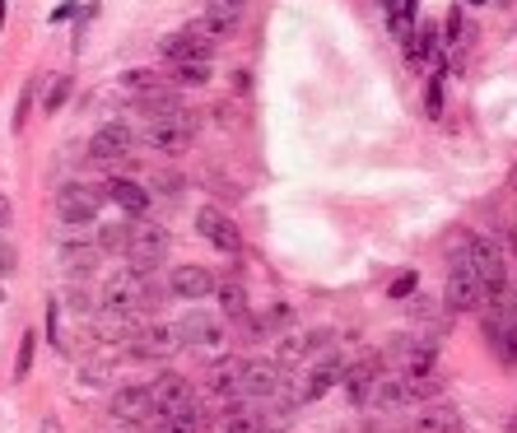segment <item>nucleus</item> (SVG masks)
Listing matches in <instances>:
<instances>
[{
    "label": "nucleus",
    "instance_id": "obj_34",
    "mask_svg": "<svg viewBox=\"0 0 517 433\" xmlns=\"http://www.w3.org/2000/svg\"><path fill=\"white\" fill-rule=\"evenodd\" d=\"M415 289H420V275H415V271H401L392 285H387V294H392V298H410Z\"/></svg>",
    "mask_w": 517,
    "mask_h": 433
},
{
    "label": "nucleus",
    "instance_id": "obj_1",
    "mask_svg": "<svg viewBox=\"0 0 517 433\" xmlns=\"http://www.w3.org/2000/svg\"><path fill=\"white\" fill-rule=\"evenodd\" d=\"M150 275L145 266H122V271L108 275V285H103V308H117L126 312V317H136V312H145L154 303V289H150Z\"/></svg>",
    "mask_w": 517,
    "mask_h": 433
},
{
    "label": "nucleus",
    "instance_id": "obj_35",
    "mask_svg": "<svg viewBox=\"0 0 517 433\" xmlns=\"http://www.w3.org/2000/svg\"><path fill=\"white\" fill-rule=\"evenodd\" d=\"M66 98H70V80L61 75V80H52V89H47V112H61Z\"/></svg>",
    "mask_w": 517,
    "mask_h": 433
},
{
    "label": "nucleus",
    "instance_id": "obj_27",
    "mask_svg": "<svg viewBox=\"0 0 517 433\" xmlns=\"http://www.w3.org/2000/svg\"><path fill=\"white\" fill-rule=\"evenodd\" d=\"M94 331H98V340H122V336H131V326H126V312H117V308H103V317H94Z\"/></svg>",
    "mask_w": 517,
    "mask_h": 433
},
{
    "label": "nucleus",
    "instance_id": "obj_14",
    "mask_svg": "<svg viewBox=\"0 0 517 433\" xmlns=\"http://www.w3.org/2000/svg\"><path fill=\"white\" fill-rule=\"evenodd\" d=\"M341 378H345V359H341V350H327L322 359H317L313 373L303 378V387H299L294 396H299V401H317V396H327Z\"/></svg>",
    "mask_w": 517,
    "mask_h": 433
},
{
    "label": "nucleus",
    "instance_id": "obj_15",
    "mask_svg": "<svg viewBox=\"0 0 517 433\" xmlns=\"http://www.w3.org/2000/svg\"><path fill=\"white\" fill-rule=\"evenodd\" d=\"M243 364H247V359H233V354H224V359H215V364H210V373H205V387H210V396H219L224 406L243 401V392H238V382H243Z\"/></svg>",
    "mask_w": 517,
    "mask_h": 433
},
{
    "label": "nucleus",
    "instance_id": "obj_44",
    "mask_svg": "<svg viewBox=\"0 0 517 433\" xmlns=\"http://www.w3.org/2000/svg\"><path fill=\"white\" fill-rule=\"evenodd\" d=\"M508 433H517V415H513V420H508Z\"/></svg>",
    "mask_w": 517,
    "mask_h": 433
},
{
    "label": "nucleus",
    "instance_id": "obj_43",
    "mask_svg": "<svg viewBox=\"0 0 517 433\" xmlns=\"http://www.w3.org/2000/svg\"><path fill=\"white\" fill-rule=\"evenodd\" d=\"M466 5H476V10H485V5H499V0H466Z\"/></svg>",
    "mask_w": 517,
    "mask_h": 433
},
{
    "label": "nucleus",
    "instance_id": "obj_13",
    "mask_svg": "<svg viewBox=\"0 0 517 433\" xmlns=\"http://www.w3.org/2000/svg\"><path fill=\"white\" fill-rule=\"evenodd\" d=\"M177 336H182V345H196V350H224V322L210 312H187L177 322Z\"/></svg>",
    "mask_w": 517,
    "mask_h": 433
},
{
    "label": "nucleus",
    "instance_id": "obj_19",
    "mask_svg": "<svg viewBox=\"0 0 517 433\" xmlns=\"http://www.w3.org/2000/svg\"><path fill=\"white\" fill-rule=\"evenodd\" d=\"M327 331H299V336H285L280 340V350H275V364L289 368V364H299V359H308V354H317L322 345H327Z\"/></svg>",
    "mask_w": 517,
    "mask_h": 433
},
{
    "label": "nucleus",
    "instance_id": "obj_17",
    "mask_svg": "<svg viewBox=\"0 0 517 433\" xmlns=\"http://www.w3.org/2000/svg\"><path fill=\"white\" fill-rule=\"evenodd\" d=\"M168 294L187 298V303L210 298V294H215V275L205 271V266H177V271H168Z\"/></svg>",
    "mask_w": 517,
    "mask_h": 433
},
{
    "label": "nucleus",
    "instance_id": "obj_7",
    "mask_svg": "<svg viewBox=\"0 0 517 433\" xmlns=\"http://www.w3.org/2000/svg\"><path fill=\"white\" fill-rule=\"evenodd\" d=\"M196 233H201L210 247H219L224 257H238V252H243V238L233 229V219H224L219 205H201V210H196Z\"/></svg>",
    "mask_w": 517,
    "mask_h": 433
},
{
    "label": "nucleus",
    "instance_id": "obj_25",
    "mask_svg": "<svg viewBox=\"0 0 517 433\" xmlns=\"http://www.w3.org/2000/svg\"><path fill=\"white\" fill-rule=\"evenodd\" d=\"M373 378H378V364L373 359H364V364H354V368H345V392H350V401L354 406H364L368 401V387H373Z\"/></svg>",
    "mask_w": 517,
    "mask_h": 433
},
{
    "label": "nucleus",
    "instance_id": "obj_40",
    "mask_svg": "<svg viewBox=\"0 0 517 433\" xmlns=\"http://www.w3.org/2000/svg\"><path fill=\"white\" fill-rule=\"evenodd\" d=\"M457 28H462V14L452 10V14H448V24H443V38L452 42V38H457Z\"/></svg>",
    "mask_w": 517,
    "mask_h": 433
},
{
    "label": "nucleus",
    "instance_id": "obj_37",
    "mask_svg": "<svg viewBox=\"0 0 517 433\" xmlns=\"http://www.w3.org/2000/svg\"><path fill=\"white\" fill-rule=\"evenodd\" d=\"M14 266H19V252H14L10 243H0V280H5V275H14Z\"/></svg>",
    "mask_w": 517,
    "mask_h": 433
},
{
    "label": "nucleus",
    "instance_id": "obj_32",
    "mask_svg": "<svg viewBox=\"0 0 517 433\" xmlns=\"http://www.w3.org/2000/svg\"><path fill=\"white\" fill-rule=\"evenodd\" d=\"M122 84L131 89V94H150V89H159V80H154V70H126Z\"/></svg>",
    "mask_w": 517,
    "mask_h": 433
},
{
    "label": "nucleus",
    "instance_id": "obj_33",
    "mask_svg": "<svg viewBox=\"0 0 517 433\" xmlns=\"http://www.w3.org/2000/svg\"><path fill=\"white\" fill-rule=\"evenodd\" d=\"M33 345H38V336L24 331V340H19V359H14V378H28V368H33Z\"/></svg>",
    "mask_w": 517,
    "mask_h": 433
},
{
    "label": "nucleus",
    "instance_id": "obj_30",
    "mask_svg": "<svg viewBox=\"0 0 517 433\" xmlns=\"http://www.w3.org/2000/svg\"><path fill=\"white\" fill-rule=\"evenodd\" d=\"M173 80L177 84H205V80H210V61H177Z\"/></svg>",
    "mask_w": 517,
    "mask_h": 433
},
{
    "label": "nucleus",
    "instance_id": "obj_21",
    "mask_svg": "<svg viewBox=\"0 0 517 433\" xmlns=\"http://www.w3.org/2000/svg\"><path fill=\"white\" fill-rule=\"evenodd\" d=\"M415 433H466L457 406H424L420 420H415Z\"/></svg>",
    "mask_w": 517,
    "mask_h": 433
},
{
    "label": "nucleus",
    "instance_id": "obj_36",
    "mask_svg": "<svg viewBox=\"0 0 517 433\" xmlns=\"http://www.w3.org/2000/svg\"><path fill=\"white\" fill-rule=\"evenodd\" d=\"M443 84H448V75H438L429 84V117H443Z\"/></svg>",
    "mask_w": 517,
    "mask_h": 433
},
{
    "label": "nucleus",
    "instance_id": "obj_42",
    "mask_svg": "<svg viewBox=\"0 0 517 433\" xmlns=\"http://www.w3.org/2000/svg\"><path fill=\"white\" fill-rule=\"evenodd\" d=\"M42 433H61V424H56V420H42Z\"/></svg>",
    "mask_w": 517,
    "mask_h": 433
},
{
    "label": "nucleus",
    "instance_id": "obj_38",
    "mask_svg": "<svg viewBox=\"0 0 517 433\" xmlns=\"http://www.w3.org/2000/svg\"><path fill=\"white\" fill-rule=\"evenodd\" d=\"M66 303H70V308H75V312H94V308H89V294H84V289H70V294H66Z\"/></svg>",
    "mask_w": 517,
    "mask_h": 433
},
{
    "label": "nucleus",
    "instance_id": "obj_23",
    "mask_svg": "<svg viewBox=\"0 0 517 433\" xmlns=\"http://www.w3.org/2000/svg\"><path fill=\"white\" fill-rule=\"evenodd\" d=\"M215 298H219V308H224V317H247V312H252V303H247V285L238 280V275L215 280Z\"/></svg>",
    "mask_w": 517,
    "mask_h": 433
},
{
    "label": "nucleus",
    "instance_id": "obj_26",
    "mask_svg": "<svg viewBox=\"0 0 517 433\" xmlns=\"http://www.w3.org/2000/svg\"><path fill=\"white\" fill-rule=\"evenodd\" d=\"M126 247H131V224H108V229H98V252L126 257Z\"/></svg>",
    "mask_w": 517,
    "mask_h": 433
},
{
    "label": "nucleus",
    "instance_id": "obj_29",
    "mask_svg": "<svg viewBox=\"0 0 517 433\" xmlns=\"http://www.w3.org/2000/svg\"><path fill=\"white\" fill-rule=\"evenodd\" d=\"M434 38H438V33H434V28H429V24H424L420 33H415V42H410V47H406L410 66H424V61H429V52H434Z\"/></svg>",
    "mask_w": 517,
    "mask_h": 433
},
{
    "label": "nucleus",
    "instance_id": "obj_22",
    "mask_svg": "<svg viewBox=\"0 0 517 433\" xmlns=\"http://www.w3.org/2000/svg\"><path fill=\"white\" fill-rule=\"evenodd\" d=\"M94 266H98V243L89 247V243H80V247H61V271L70 275V280H89L94 275Z\"/></svg>",
    "mask_w": 517,
    "mask_h": 433
},
{
    "label": "nucleus",
    "instance_id": "obj_9",
    "mask_svg": "<svg viewBox=\"0 0 517 433\" xmlns=\"http://www.w3.org/2000/svg\"><path fill=\"white\" fill-rule=\"evenodd\" d=\"M168 247H173V233L159 229V224H140V229H131L126 257L136 261V266H145V271H154V266L168 257Z\"/></svg>",
    "mask_w": 517,
    "mask_h": 433
},
{
    "label": "nucleus",
    "instance_id": "obj_31",
    "mask_svg": "<svg viewBox=\"0 0 517 433\" xmlns=\"http://www.w3.org/2000/svg\"><path fill=\"white\" fill-rule=\"evenodd\" d=\"M150 433H201V415H182V420H150Z\"/></svg>",
    "mask_w": 517,
    "mask_h": 433
},
{
    "label": "nucleus",
    "instance_id": "obj_24",
    "mask_svg": "<svg viewBox=\"0 0 517 433\" xmlns=\"http://www.w3.org/2000/svg\"><path fill=\"white\" fill-rule=\"evenodd\" d=\"M140 112H145V122H164V117H177V112H187V103L168 89H150V94H140Z\"/></svg>",
    "mask_w": 517,
    "mask_h": 433
},
{
    "label": "nucleus",
    "instance_id": "obj_2",
    "mask_svg": "<svg viewBox=\"0 0 517 433\" xmlns=\"http://www.w3.org/2000/svg\"><path fill=\"white\" fill-rule=\"evenodd\" d=\"M466 257H471V266H476L480 298H490V294H499V289H508V261H504V247L494 243L490 233L471 238V243H466Z\"/></svg>",
    "mask_w": 517,
    "mask_h": 433
},
{
    "label": "nucleus",
    "instance_id": "obj_4",
    "mask_svg": "<svg viewBox=\"0 0 517 433\" xmlns=\"http://www.w3.org/2000/svg\"><path fill=\"white\" fill-rule=\"evenodd\" d=\"M443 303H448V312H466V308H476V303H480V280H476V266H471V257H466V243L452 252Z\"/></svg>",
    "mask_w": 517,
    "mask_h": 433
},
{
    "label": "nucleus",
    "instance_id": "obj_6",
    "mask_svg": "<svg viewBox=\"0 0 517 433\" xmlns=\"http://www.w3.org/2000/svg\"><path fill=\"white\" fill-rule=\"evenodd\" d=\"M145 145L159 149V154H177L196 140V117L191 112H177V117H164V122H145Z\"/></svg>",
    "mask_w": 517,
    "mask_h": 433
},
{
    "label": "nucleus",
    "instance_id": "obj_16",
    "mask_svg": "<svg viewBox=\"0 0 517 433\" xmlns=\"http://www.w3.org/2000/svg\"><path fill=\"white\" fill-rule=\"evenodd\" d=\"M131 145H136L131 126H126V122H108L103 131H94V140H89V159H98V163L126 159V154H131Z\"/></svg>",
    "mask_w": 517,
    "mask_h": 433
},
{
    "label": "nucleus",
    "instance_id": "obj_12",
    "mask_svg": "<svg viewBox=\"0 0 517 433\" xmlns=\"http://www.w3.org/2000/svg\"><path fill=\"white\" fill-rule=\"evenodd\" d=\"M368 406L382 410V415H401V410H410L406 373H378L373 387H368Z\"/></svg>",
    "mask_w": 517,
    "mask_h": 433
},
{
    "label": "nucleus",
    "instance_id": "obj_45",
    "mask_svg": "<svg viewBox=\"0 0 517 433\" xmlns=\"http://www.w3.org/2000/svg\"><path fill=\"white\" fill-rule=\"evenodd\" d=\"M0 19H5V0H0Z\"/></svg>",
    "mask_w": 517,
    "mask_h": 433
},
{
    "label": "nucleus",
    "instance_id": "obj_47",
    "mask_svg": "<svg viewBox=\"0 0 517 433\" xmlns=\"http://www.w3.org/2000/svg\"><path fill=\"white\" fill-rule=\"evenodd\" d=\"M499 5H508V0H499Z\"/></svg>",
    "mask_w": 517,
    "mask_h": 433
},
{
    "label": "nucleus",
    "instance_id": "obj_8",
    "mask_svg": "<svg viewBox=\"0 0 517 433\" xmlns=\"http://www.w3.org/2000/svg\"><path fill=\"white\" fill-rule=\"evenodd\" d=\"M112 420L117 424H145L150 429L154 406H150V382H126L112 392Z\"/></svg>",
    "mask_w": 517,
    "mask_h": 433
},
{
    "label": "nucleus",
    "instance_id": "obj_28",
    "mask_svg": "<svg viewBox=\"0 0 517 433\" xmlns=\"http://www.w3.org/2000/svg\"><path fill=\"white\" fill-rule=\"evenodd\" d=\"M243 10H247V0H205V14H215L219 24H238L243 19Z\"/></svg>",
    "mask_w": 517,
    "mask_h": 433
},
{
    "label": "nucleus",
    "instance_id": "obj_10",
    "mask_svg": "<svg viewBox=\"0 0 517 433\" xmlns=\"http://www.w3.org/2000/svg\"><path fill=\"white\" fill-rule=\"evenodd\" d=\"M238 392L243 401H275V396H285V378H280V364H243V382H238ZM294 401V396H289Z\"/></svg>",
    "mask_w": 517,
    "mask_h": 433
},
{
    "label": "nucleus",
    "instance_id": "obj_3",
    "mask_svg": "<svg viewBox=\"0 0 517 433\" xmlns=\"http://www.w3.org/2000/svg\"><path fill=\"white\" fill-rule=\"evenodd\" d=\"M150 406L159 420H182V415H201L196 406V392L187 387V378H177V373H164V378L150 382Z\"/></svg>",
    "mask_w": 517,
    "mask_h": 433
},
{
    "label": "nucleus",
    "instance_id": "obj_39",
    "mask_svg": "<svg viewBox=\"0 0 517 433\" xmlns=\"http://www.w3.org/2000/svg\"><path fill=\"white\" fill-rule=\"evenodd\" d=\"M75 10H80V0H61V10H52V19L61 24V19H70Z\"/></svg>",
    "mask_w": 517,
    "mask_h": 433
},
{
    "label": "nucleus",
    "instance_id": "obj_18",
    "mask_svg": "<svg viewBox=\"0 0 517 433\" xmlns=\"http://www.w3.org/2000/svg\"><path fill=\"white\" fill-rule=\"evenodd\" d=\"M164 61H210L215 56V42L210 38H201V33H191V28H182V33H173V38H164Z\"/></svg>",
    "mask_w": 517,
    "mask_h": 433
},
{
    "label": "nucleus",
    "instance_id": "obj_11",
    "mask_svg": "<svg viewBox=\"0 0 517 433\" xmlns=\"http://www.w3.org/2000/svg\"><path fill=\"white\" fill-rule=\"evenodd\" d=\"M182 350V336H177V326H159V322H150L145 331H136L131 336V354L136 359H173V354Z\"/></svg>",
    "mask_w": 517,
    "mask_h": 433
},
{
    "label": "nucleus",
    "instance_id": "obj_5",
    "mask_svg": "<svg viewBox=\"0 0 517 433\" xmlns=\"http://www.w3.org/2000/svg\"><path fill=\"white\" fill-rule=\"evenodd\" d=\"M98 210H103V196L94 187H84V182H70V187L56 191V215L66 229H80V224H94Z\"/></svg>",
    "mask_w": 517,
    "mask_h": 433
},
{
    "label": "nucleus",
    "instance_id": "obj_20",
    "mask_svg": "<svg viewBox=\"0 0 517 433\" xmlns=\"http://www.w3.org/2000/svg\"><path fill=\"white\" fill-rule=\"evenodd\" d=\"M103 196H112V205H122L126 215H150V191L131 182V177H112Z\"/></svg>",
    "mask_w": 517,
    "mask_h": 433
},
{
    "label": "nucleus",
    "instance_id": "obj_46",
    "mask_svg": "<svg viewBox=\"0 0 517 433\" xmlns=\"http://www.w3.org/2000/svg\"><path fill=\"white\" fill-rule=\"evenodd\" d=\"M0 303H5V285H0Z\"/></svg>",
    "mask_w": 517,
    "mask_h": 433
},
{
    "label": "nucleus",
    "instance_id": "obj_41",
    "mask_svg": "<svg viewBox=\"0 0 517 433\" xmlns=\"http://www.w3.org/2000/svg\"><path fill=\"white\" fill-rule=\"evenodd\" d=\"M10 219H14V210H10V201H5V196H0V233L10 229Z\"/></svg>",
    "mask_w": 517,
    "mask_h": 433
}]
</instances>
